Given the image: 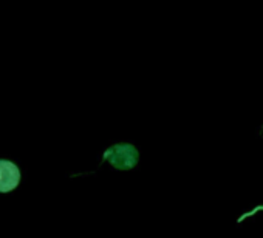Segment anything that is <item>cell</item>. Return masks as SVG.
<instances>
[{"label": "cell", "mask_w": 263, "mask_h": 238, "mask_svg": "<svg viewBox=\"0 0 263 238\" xmlns=\"http://www.w3.org/2000/svg\"><path fill=\"white\" fill-rule=\"evenodd\" d=\"M138 158H140L138 150L132 144H116V146H111L104 153V160L108 161L113 167L121 169V170L135 167L138 163Z\"/></svg>", "instance_id": "cell-1"}, {"label": "cell", "mask_w": 263, "mask_h": 238, "mask_svg": "<svg viewBox=\"0 0 263 238\" xmlns=\"http://www.w3.org/2000/svg\"><path fill=\"white\" fill-rule=\"evenodd\" d=\"M21 183V170L19 167L8 161L0 160V193H8L14 190Z\"/></svg>", "instance_id": "cell-2"}]
</instances>
